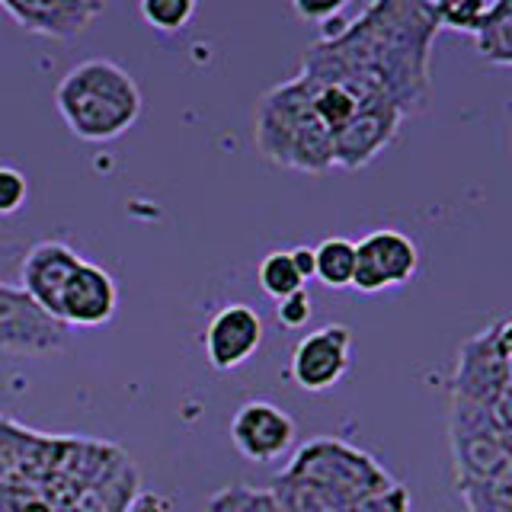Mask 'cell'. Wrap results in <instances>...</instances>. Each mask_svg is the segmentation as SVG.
<instances>
[{
    "label": "cell",
    "mask_w": 512,
    "mask_h": 512,
    "mask_svg": "<svg viewBox=\"0 0 512 512\" xmlns=\"http://www.w3.org/2000/svg\"><path fill=\"white\" fill-rule=\"evenodd\" d=\"M311 311H314V301L308 288H298V292L276 301V320L285 330H301L311 320Z\"/></svg>",
    "instance_id": "obj_23"
},
{
    "label": "cell",
    "mask_w": 512,
    "mask_h": 512,
    "mask_svg": "<svg viewBox=\"0 0 512 512\" xmlns=\"http://www.w3.org/2000/svg\"><path fill=\"white\" fill-rule=\"evenodd\" d=\"M448 448H452L455 484L512 471V410H496L452 397Z\"/></svg>",
    "instance_id": "obj_5"
},
{
    "label": "cell",
    "mask_w": 512,
    "mask_h": 512,
    "mask_svg": "<svg viewBox=\"0 0 512 512\" xmlns=\"http://www.w3.org/2000/svg\"><path fill=\"white\" fill-rule=\"evenodd\" d=\"M352 356V330L346 324H327L311 330L288 359V378L308 394L333 391L349 372Z\"/></svg>",
    "instance_id": "obj_9"
},
{
    "label": "cell",
    "mask_w": 512,
    "mask_h": 512,
    "mask_svg": "<svg viewBox=\"0 0 512 512\" xmlns=\"http://www.w3.org/2000/svg\"><path fill=\"white\" fill-rule=\"evenodd\" d=\"M202 512H282L276 493L250 484H231L218 493H212V500L205 503Z\"/></svg>",
    "instance_id": "obj_20"
},
{
    "label": "cell",
    "mask_w": 512,
    "mask_h": 512,
    "mask_svg": "<svg viewBox=\"0 0 512 512\" xmlns=\"http://www.w3.org/2000/svg\"><path fill=\"white\" fill-rule=\"evenodd\" d=\"M356 244L346 237H327L314 247V279L327 288H352Z\"/></svg>",
    "instance_id": "obj_17"
},
{
    "label": "cell",
    "mask_w": 512,
    "mask_h": 512,
    "mask_svg": "<svg viewBox=\"0 0 512 512\" xmlns=\"http://www.w3.org/2000/svg\"><path fill=\"white\" fill-rule=\"evenodd\" d=\"M80 260H84V256H77V250H71L64 240H42V244H36L23 256L20 288L39 304V308H45L55 317L61 288L68 285L71 272L80 266Z\"/></svg>",
    "instance_id": "obj_15"
},
{
    "label": "cell",
    "mask_w": 512,
    "mask_h": 512,
    "mask_svg": "<svg viewBox=\"0 0 512 512\" xmlns=\"http://www.w3.org/2000/svg\"><path fill=\"white\" fill-rule=\"evenodd\" d=\"M253 144L272 167L308 176H324L333 170V135L317 119L311 90L301 74L269 87L256 100Z\"/></svg>",
    "instance_id": "obj_2"
},
{
    "label": "cell",
    "mask_w": 512,
    "mask_h": 512,
    "mask_svg": "<svg viewBox=\"0 0 512 512\" xmlns=\"http://www.w3.org/2000/svg\"><path fill=\"white\" fill-rule=\"evenodd\" d=\"M263 343V320L250 304H224V308L208 320L202 346L205 359L215 372H234L247 365Z\"/></svg>",
    "instance_id": "obj_13"
},
{
    "label": "cell",
    "mask_w": 512,
    "mask_h": 512,
    "mask_svg": "<svg viewBox=\"0 0 512 512\" xmlns=\"http://www.w3.org/2000/svg\"><path fill=\"white\" fill-rule=\"evenodd\" d=\"M119 311V288L116 279L103 266L80 260L71 272L68 285L61 288L55 317L64 327H103Z\"/></svg>",
    "instance_id": "obj_12"
},
{
    "label": "cell",
    "mask_w": 512,
    "mask_h": 512,
    "mask_svg": "<svg viewBox=\"0 0 512 512\" xmlns=\"http://www.w3.org/2000/svg\"><path fill=\"white\" fill-rule=\"evenodd\" d=\"M455 490L468 512H512V471L487 480H458Z\"/></svg>",
    "instance_id": "obj_18"
},
{
    "label": "cell",
    "mask_w": 512,
    "mask_h": 512,
    "mask_svg": "<svg viewBox=\"0 0 512 512\" xmlns=\"http://www.w3.org/2000/svg\"><path fill=\"white\" fill-rule=\"evenodd\" d=\"M71 327L39 308L20 285L0 282V352L10 356H52L68 346Z\"/></svg>",
    "instance_id": "obj_7"
},
{
    "label": "cell",
    "mask_w": 512,
    "mask_h": 512,
    "mask_svg": "<svg viewBox=\"0 0 512 512\" xmlns=\"http://www.w3.org/2000/svg\"><path fill=\"white\" fill-rule=\"evenodd\" d=\"M228 432L237 452L256 464L279 461L295 445V420L269 400H247L237 407Z\"/></svg>",
    "instance_id": "obj_10"
},
{
    "label": "cell",
    "mask_w": 512,
    "mask_h": 512,
    "mask_svg": "<svg viewBox=\"0 0 512 512\" xmlns=\"http://www.w3.org/2000/svg\"><path fill=\"white\" fill-rule=\"evenodd\" d=\"M0 7L32 36L68 42L100 20L106 0H0Z\"/></svg>",
    "instance_id": "obj_14"
},
{
    "label": "cell",
    "mask_w": 512,
    "mask_h": 512,
    "mask_svg": "<svg viewBox=\"0 0 512 512\" xmlns=\"http://www.w3.org/2000/svg\"><path fill=\"white\" fill-rule=\"evenodd\" d=\"M404 112L394 106H368L359 109L340 132H333V167L343 170H365L384 148H391Z\"/></svg>",
    "instance_id": "obj_11"
},
{
    "label": "cell",
    "mask_w": 512,
    "mask_h": 512,
    "mask_svg": "<svg viewBox=\"0 0 512 512\" xmlns=\"http://www.w3.org/2000/svg\"><path fill=\"white\" fill-rule=\"evenodd\" d=\"M512 0H490L487 13L480 16L474 29V42L480 58H487L496 68H509L512 64Z\"/></svg>",
    "instance_id": "obj_16"
},
{
    "label": "cell",
    "mask_w": 512,
    "mask_h": 512,
    "mask_svg": "<svg viewBox=\"0 0 512 512\" xmlns=\"http://www.w3.org/2000/svg\"><path fill=\"white\" fill-rule=\"evenodd\" d=\"M349 7V0H292V10L304 23H330Z\"/></svg>",
    "instance_id": "obj_25"
},
{
    "label": "cell",
    "mask_w": 512,
    "mask_h": 512,
    "mask_svg": "<svg viewBox=\"0 0 512 512\" xmlns=\"http://www.w3.org/2000/svg\"><path fill=\"white\" fill-rule=\"evenodd\" d=\"M279 477L314 487L340 509L368 500V496H378L397 484L359 445H349L346 439H333V436H317L311 442H304Z\"/></svg>",
    "instance_id": "obj_4"
},
{
    "label": "cell",
    "mask_w": 512,
    "mask_h": 512,
    "mask_svg": "<svg viewBox=\"0 0 512 512\" xmlns=\"http://www.w3.org/2000/svg\"><path fill=\"white\" fill-rule=\"evenodd\" d=\"M340 512H410V493L394 484L391 490H384L378 496H368V500L352 503Z\"/></svg>",
    "instance_id": "obj_24"
},
{
    "label": "cell",
    "mask_w": 512,
    "mask_h": 512,
    "mask_svg": "<svg viewBox=\"0 0 512 512\" xmlns=\"http://www.w3.org/2000/svg\"><path fill=\"white\" fill-rule=\"evenodd\" d=\"M199 10V0H141L144 23L157 32H180L192 23Z\"/></svg>",
    "instance_id": "obj_21"
},
{
    "label": "cell",
    "mask_w": 512,
    "mask_h": 512,
    "mask_svg": "<svg viewBox=\"0 0 512 512\" xmlns=\"http://www.w3.org/2000/svg\"><path fill=\"white\" fill-rule=\"evenodd\" d=\"M125 512H170V503L160 493H138L135 500H128Z\"/></svg>",
    "instance_id": "obj_26"
},
{
    "label": "cell",
    "mask_w": 512,
    "mask_h": 512,
    "mask_svg": "<svg viewBox=\"0 0 512 512\" xmlns=\"http://www.w3.org/2000/svg\"><path fill=\"white\" fill-rule=\"evenodd\" d=\"M288 253H292V263L298 269V276L304 279V285H308L314 279V247H295Z\"/></svg>",
    "instance_id": "obj_27"
},
{
    "label": "cell",
    "mask_w": 512,
    "mask_h": 512,
    "mask_svg": "<svg viewBox=\"0 0 512 512\" xmlns=\"http://www.w3.org/2000/svg\"><path fill=\"white\" fill-rule=\"evenodd\" d=\"M420 269V250L404 231L381 228L365 234L356 244V272L352 288L362 295L388 292V288L407 285Z\"/></svg>",
    "instance_id": "obj_8"
},
{
    "label": "cell",
    "mask_w": 512,
    "mask_h": 512,
    "mask_svg": "<svg viewBox=\"0 0 512 512\" xmlns=\"http://www.w3.org/2000/svg\"><path fill=\"white\" fill-rule=\"evenodd\" d=\"M55 106L74 138L103 144L122 138L141 119V90L122 64L87 58L58 80Z\"/></svg>",
    "instance_id": "obj_3"
},
{
    "label": "cell",
    "mask_w": 512,
    "mask_h": 512,
    "mask_svg": "<svg viewBox=\"0 0 512 512\" xmlns=\"http://www.w3.org/2000/svg\"><path fill=\"white\" fill-rule=\"evenodd\" d=\"M256 282H260L263 295H269L272 301H282L285 295L304 288V279L298 276V269L292 263V253L288 250H272L263 256V263L256 266Z\"/></svg>",
    "instance_id": "obj_19"
},
{
    "label": "cell",
    "mask_w": 512,
    "mask_h": 512,
    "mask_svg": "<svg viewBox=\"0 0 512 512\" xmlns=\"http://www.w3.org/2000/svg\"><path fill=\"white\" fill-rule=\"evenodd\" d=\"M26 199H29L26 176L16 170V167L0 164V218L16 215L26 205Z\"/></svg>",
    "instance_id": "obj_22"
},
{
    "label": "cell",
    "mask_w": 512,
    "mask_h": 512,
    "mask_svg": "<svg viewBox=\"0 0 512 512\" xmlns=\"http://www.w3.org/2000/svg\"><path fill=\"white\" fill-rule=\"evenodd\" d=\"M439 32L429 0H368L356 20L301 55L298 74L346 87L362 109L394 106L410 119L429 103Z\"/></svg>",
    "instance_id": "obj_1"
},
{
    "label": "cell",
    "mask_w": 512,
    "mask_h": 512,
    "mask_svg": "<svg viewBox=\"0 0 512 512\" xmlns=\"http://www.w3.org/2000/svg\"><path fill=\"white\" fill-rule=\"evenodd\" d=\"M452 397L496 410H512V320L496 317L458 349Z\"/></svg>",
    "instance_id": "obj_6"
}]
</instances>
